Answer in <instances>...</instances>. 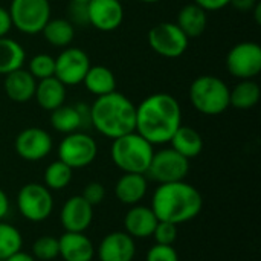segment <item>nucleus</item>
<instances>
[{
  "label": "nucleus",
  "mask_w": 261,
  "mask_h": 261,
  "mask_svg": "<svg viewBox=\"0 0 261 261\" xmlns=\"http://www.w3.org/2000/svg\"><path fill=\"white\" fill-rule=\"evenodd\" d=\"M182 125V107L170 93L148 95L136 106L135 132L151 145L168 144L176 130Z\"/></svg>",
  "instance_id": "1"
},
{
  "label": "nucleus",
  "mask_w": 261,
  "mask_h": 261,
  "mask_svg": "<svg viewBox=\"0 0 261 261\" xmlns=\"http://www.w3.org/2000/svg\"><path fill=\"white\" fill-rule=\"evenodd\" d=\"M150 208L161 222L182 225L200 214L203 197L196 187L185 180L159 184L153 193Z\"/></svg>",
  "instance_id": "2"
},
{
  "label": "nucleus",
  "mask_w": 261,
  "mask_h": 261,
  "mask_svg": "<svg viewBox=\"0 0 261 261\" xmlns=\"http://www.w3.org/2000/svg\"><path fill=\"white\" fill-rule=\"evenodd\" d=\"M90 115L92 128L112 141L135 132L136 106L121 92L96 96L90 106Z\"/></svg>",
  "instance_id": "3"
},
{
  "label": "nucleus",
  "mask_w": 261,
  "mask_h": 261,
  "mask_svg": "<svg viewBox=\"0 0 261 261\" xmlns=\"http://www.w3.org/2000/svg\"><path fill=\"white\" fill-rule=\"evenodd\" d=\"M153 154L154 145H151L136 132L113 139L110 147L112 162L122 173L145 174L150 167Z\"/></svg>",
  "instance_id": "4"
},
{
  "label": "nucleus",
  "mask_w": 261,
  "mask_h": 261,
  "mask_svg": "<svg viewBox=\"0 0 261 261\" xmlns=\"http://www.w3.org/2000/svg\"><path fill=\"white\" fill-rule=\"evenodd\" d=\"M191 106L205 116H219L225 113L229 106L228 84L214 75H200L190 86Z\"/></svg>",
  "instance_id": "5"
},
{
  "label": "nucleus",
  "mask_w": 261,
  "mask_h": 261,
  "mask_svg": "<svg viewBox=\"0 0 261 261\" xmlns=\"http://www.w3.org/2000/svg\"><path fill=\"white\" fill-rule=\"evenodd\" d=\"M12 28L26 35L41 34L50 20L49 0H11L8 8Z\"/></svg>",
  "instance_id": "6"
},
{
  "label": "nucleus",
  "mask_w": 261,
  "mask_h": 261,
  "mask_svg": "<svg viewBox=\"0 0 261 261\" xmlns=\"http://www.w3.org/2000/svg\"><path fill=\"white\" fill-rule=\"evenodd\" d=\"M17 208L23 219L32 223L44 222L54 211V196L43 184L31 182L23 185L17 194Z\"/></svg>",
  "instance_id": "7"
},
{
  "label": "nucleus",
  "mask_w": 261,
  "mask_h": 261,
  "mask_svg": "<svg viewBox=\"0 0 261 261\" xmlns=\"http://www.w3.org/2000/svg\"><path fill=\"white\" fill-rule=\"evenodd\" d=\"M98 154L96 141L86 132H73L64 135L58 145V159L72 170L89 167Z\"/></svg>",
  "instance_id": "8"
},
{
  "label": "nucleus",
  "mask_w": 261,
  "mask_h": 261,
  "mask_svg": "<svg viewBox=\"0 0 261 261\" xmlns=\"http://www.w3.org/2000/svg\"><path fill=\"white\" fill-rule=\"evenodd\" d=\"M147 40L151 50L164 58L182 57L190 44V38L173 21H161L154 24L148 31Z\"/></svg>",
  "instance_id": "9"
},
{
  "label": "nucleus",
  "mask_w": 261,
  "mask_h": 261,
  "mask_svg": "<svg viewBox=\"0 0 261 261\" xmlns=\"http://www.w3.org/2000/svg\"><path fill=\"white\" fill-rule=\"evenodd\" d=\"M188 173H190V159L184 158L182 154H179L170 147L154 151L145 176L158 184H170V182L185 180Z\"/></svg>",
  "instance_id": "10"
},
{
  "label": "nucleus",
  "mask_w": 261,
  "mask_h": 261,
  "mask_svg": "<svg viewBox=\"0 0 261 261\" xmlns=\"http://www.w3.org/2000/svg\"><path fill=\"white\" fill-rule=\"evenodd\" d=\"M226 69L237 80H254L261 72V46L255 41L234 44L226 55Z\"/></svg>",
  "instance_id": "11"
},
{
  "label": "nucleus",
  "mask_w": 261,
  "mask_h": 261,
  "mask_svg": "<svg viewBox=\"0 0 261 261\" xmlns=\"http://www.w3.org/2000/svg\"><path fill=\"white\" fill-rule=\"evenodd\" d=\"M89 55L80 47H64L58 57H55V78H58L66 87L83 83L89 67Z\"/></svg>",
  "instance_id": "12"
},
{
  "label": "nucleus",
  "mask_w": 261,
  "mask_h": 261,
  "mask_svg": "<svg viewBox=\"0 0 261 261\" xmlns=\"http://www.w3.org/2000/svg\"><path fill=\"white\" fill-rule=\"evenodd\" d=\"M52 136L40 127H28L21 130L14 141L15 153L28 162H38L52 151Z\"/></svg>",
  "instance_id": "13"
},
{
  "label": "nucleus",
  "mask_w": 261,
  "mask_h": 261,
  "mask_svg": "<svg viewBox=\"0 0 261 261\" xmlns=\"http://www.w3.org/2000/svg\"><path fill=\"white\" fill-rule=\"evenodd\" d=\"M89 26L112 32L124 21V6L121 0H89L87 2Z\"/></svg>",
  "instance_id": "14"
},
{
  "label": "nucleus",
  "mask_w": 261,
  "mask_h": 261,
  "mask_svg": "<svg viewBox=\"0 0 261 261\" xmlns=\"http://www.w3.org/2000/svg\"><path fill=\"white\" fill-rule=\"evenodd\" d=\"M93 222V206L83 196L69 197L60 211V223L67 232H86Z\"/></svg>",
  "instance_id": "15"
},
{
  "label": "nucleus",
  "mask_w": 261,
  "mask_h": 261,
  "mask_svg": "<svg viewBox=\"0 0 261 261\" xmlns=\"http://www.w3.org/2000/svg\"><path fill=\"white\" fill-rule=\"evenodd\" d=\"M95 255L99 261H133L136 242L125 231H113L99 242Z\"/></svg>",
  "instance_id": "16"
},
{
  "label": "nucleus",
  "mask_w": 261,
  "mask_h": 261,
  "mask_svg": "<svg viewBox=\"0 0 261 261\" xmlns=\"http://www.w3.org/2000/svg\"><path fill=\"white\" fill-rule=\"evenodd\" d=\"M159 219L150 206L133 205L124 217V231L135 240H144L153 236Z\"/></svg>",
  "instance_id": "17"
},
{
  "label": "nucleus",
  "mask_w": 261,
  "mask_h": 261,
  "mask_svg": "<svg viewBox=\"0 0 261 261\" xmlns=\"http://www.w3.org/2000/svg\"><path fill=\"white\" fill-rule=\"evenodd\" d=\"M60 257L64 261H92L95 246L84 232H67L58 237Z\"/></svg>",
  "instance_id": "18"
},
{
  "label": "nucleus",
  "mask_w": 261,
  "mask_h": 261,
  "mask_svg": "<svg viewBox=\"0 0 261 261\" xmlns=\"http://www.w3.org/2000/svg\"><path fill=\"white\" fill-rule=\"evenodd\" d=\"M37 87V80L29 73V70L20 67L8 75H5L3 90L6 96L17 104H24L34 99Z\"/></svg>",
  "instance_id": "19"
},
{
  "label": "nucleus",
  "mask_w": 261,
  "mask_h": 261,
  "mask_svg": "<svg viewBox=\"0 0 261 261\" xmlns=\"http://www.w3.org/2000/svg\"><path fill=\"white\" fill-rule=\"evenodd\" d=\"M148 191V177L139 173H124L116 185L115 194L122 205H138Z\"/></svg>",
  "instance_id": "20"
},
{
  "label": "nucleus",
  "mask_w": 261,
  "mask_h": 261,
  "mask_svg": "<svg viewBox=\"0 0 261 261\" xmlns=\"http://www.w3.org/2000/svg\"><path fill=\"white\" fill-rule=\"evenodd\" d=\"M34 99L37 104L47 112H52L64 104L66 101V86L55 76L37 81Z\"/></svg>",
  "instance_id": "21"
},
{
  "label": "nucleus",
  "mask_w": 261,
  "mask_h": 261,
  "mask_svg": "<svg viewBox=\"0 0 261 261\" xmlns=\"http://www.w3.org/2000/svg\"><path fill=\"white\" fill-rule=\"evenodd\" d=\"M176 24L188 38H197L206 29L208 12L196 3H188L179 11Z\"/></svg>",
  "instance_id": "22"
},
{
  "label": "nucleus",
  "mask_w": 261,
  "mask_h": 261,
  "mask_svg": "<svg viewBox=\"0 0 261 261\" xmlns=\"http://www.w3.org/2000/svg\"><path fill=\"white\" fill-rule=\"evenodd\" d=\"M168 144H171V148L187 159L197 158L203 150L202 135L196 128L187 125H180Z\"/></svg>",
  "instance_id": "23"
},
{
  "label": "nucleus",
  "mask_w": 261,
  "mask_h": 261,
  "mask_svg": "<svg viewBox=\"0 0 261 261\" xmlns=\"http://www.w3.org/2000/svg\"><path fill=\"white\" fill-rule=\"evenodd\" d=\"M83 84L89 93L95 96H102L116 90V76L109 67L96 64L89 67Z\"/></svg>",
  "instance_id": "24"
},
{
  "label": "nucleus",
  "mask_w": 261,
  "mask_h": 261,
  "mask_svg": "<svg viewBox=\"0 0 261 261\" xmlns=\"http://www.w3.org/2000/svg\"><path fill=\"white\" fill-rule=\"evenodd\" d=\"M261 90L255 80H240L229 89V106L239 110H249L258 104Z\"/></svg>",
  "instance_id": "25"
},
{
  "label": "nucleus",
  "mask_w": 261,
  "mask_h": 261,
  "mask_svg": "<svg viewBox=\"0 0 261 261\" xmlns=\"http://www.w3.org/2000/svg\"><path fill=\"white\" fill-rule=\"evenodd\" d=\"M26 60V52L23 46L6 37H0V75H8L20 67H23Z\"/></svg>",
  "instance_id": "26"
},
{
  "label": "nucleus",
  "mask_w": 261,
  "mask_h": 261,
  "mask_svg": "<svg viewBox=\"0 0 261 261\" xmlns=\"http://www.w3.org/2000/svg\"><path fill=\"white\" fill-rule=\"evenodd\" d=\"M44 40L54 47H67L73 41L75 26L67 18H50L41 31Z\"/></svg>",
  "instance_id": "27"
},
{
  "label": "nucleus",
  "mask_w": 261,
  "mask_h": 261,
  "mask_svg": "<svg viewBox=\"0 0 261 261\" xmlns=\"http://www.w3.org/2000/svg\"><path fill=\"white\" fill-rule=\"evenodd\" d=\"M50 125L55 132L69 135L73 132H81V119L78 110L73 106L63 104L50 112Z\"/></svg>",
  "instance_id": "28"
},
{
  "label": "nucleus",
  "mask_w": 261,
  "mask_h": 261,
  "mask_svg": "<svg viewBox=\"0 0 261 261\" xmlns=\"http://www.w3.org/2000/svg\"><path fill=\"white\" fill-rule=\"evenodd\" d=\"M73 170L60 159L50 162L44 170V187L50 191H61L72 182Z\"/></svg>",
  "instance_id": "29"
},
{
  "label": "nucleus",
  "mask_w": 261,
  "mask_h": 261,
  "mask_svg": "<svg viewBox=\"0 0 261 261\" xmlns=\"http://www.w3.org/2000/svg\"><path fill=\"white\" fill-rule=\"evenodd\" d=\"M23 237L21 232L11 223L0 222V261H5L12 254L21 251Z\"/></svg>",
  "instance_id": "30"
},
{
  "label": "nucleus",
  "mask_w": 261,
  "mask_h": 261,
  "mask_svg": "<svg viewBox=\"0 0 261 261\" xmlns=\"http://www.w3.org/2000/svg\"><path fill=\"white\" fill-rule=\"evenodd\" d=\"M32 257L40 261H50L60 257L58 239L52 236L38 237L32 245Z\"/></svg>",
  "instance_id": "31"
},
{
  "label": "nucleus",
  "mask_w": 261,
  "mask_h": 261,
  "mask_svg": "<svg viewBox=\"0 0 261 261\" xmlns=\"http://www.w3.org/2000/svg\"><path fill=\"white\" fill-rule=\"evenodd\" d=\"M29 73L37 80H46L55 75V57L49 54H37L29 60Z\"/></svg>",
  "instance_id": "32"
},
{
  "label": "nucleus",
  "mask_w": 261,
  "mask_h": 261,
  "mask_svg": "<svg viewBox=\"0 0 261 261\" xmlns=\"http://www.w3.org/2000/svg\"><path fill=\"white\" fill-rule=\"evenodd\" d=\"M151 237H154L156 243L159 245H174L177 240V225L159 220Z\"/></svg>",
  "instance_id": "33"
},
{
  "label": "nucleus",
  "mask_w": 261,
  "mask_h": 261,
  "mask_svg": "<svg viewBox=\"0 0 261 261\" xmlns=\"http://www.w3.org/2000/svg\"><path fill=\"white\" fill-rule=\"evenodd\" d=\"M145 261H179V255L173 245L156 243L147 251Z\"/></svg>",
  "instance_id": "34"
},
{
  "label": "nucleus",
  "mask_w": 261,
  "mask_h": 261,
  "mask_svg": "<svg viewBox=\"0 0 261 261\" xmlns=\"http://www.w3.org/2000/svg\"><path fill=\"white\" fill-rule=\"evenodd\" d=\"M73 26L86 28L89 26V14H87V3L70 2L69 5V18Z\"/></svg>",
  "instance_id": "35"
},
{
  "label": "nucleus",
  "mask_w": 261,
  "mask_h": 261,
  "mask_svg": "<svg viewBox=\"0 0 261 261\" xmlns=\"http://www.w3.org/2000/svg\"><path fill=\"white\" fill-rule=\"evenodd\" d=\"M83 199L86 202H89L92 206H96L99 205L104 199H106V188L102 184L99 182H90L84 187L83 190Z\"/></svg>",
  "instance_id": "36"
},
{
  "label": "nucleus",
  "mask_w": 261,
  "mask_h": 261,
  "mask_svg": "<svg viewBox=\"0 0 261 261\" xmlns=\"http://www.w3.org/2000/svg\"><path fill=\"white\" fill-rule=\"evenodd\" d=\"M80 119H81V132H86L92 128V115H90V106L86 102H78L75 104Z\"/></svg>",
  "instance_id": "37"
},
{
  "label": "nucleus",
  "mask_w": 261,
  "mask_h": 261,
  "mask_svg": "<svg viewBox=\"0 0 261 261\" xmlns=\"http://www.w3.org/2000/svg\"><path fill=\"white\" fill-rule=\"evenodd\" d=\"M193 3L199 5L206 12H214V11H220L226 6H229L231 0H193Z\"/></svg>",
  "instance_id": "38"
},
{
  "label": "nucleus",
  "mask_w": 261,
  "mask_h": 261,
  "mask_svg": "<svg viewBox=\"0 0 261 261\" xmlns=\"http://www.w3.org/2000/svg\"><path fill=\"white\" fill-rule=\"evenodd\" d=\"M12 28V21L9 17V11L0 6V37H6Z\"/></svg>",
  "instance_id": "39"
},
{
  "label": "nucleus",
  "mask_w": 261,
  "mask_h": 261,
  "mask_svg": "<svg viewBox=\"0 0 261 261\" xmlns=\"http://www.w3.org/2000/svg\"><path fill=\"white\" fill-rule=\"evenodd\" d=\"M255 3H257V0H231L229 5L234 6L240 12H249L254 9Z\"/></svg>",
  "instance_id": "40"
},
{
  "label": "nucleus",
  "mask_w": 261,
  "mask_h": 261,
  "mask_svg": "<svg viewBox=\"0 0 261 261\" xmlns=\"http://www.w3.org/2000/svg\"><path fill=\"white\" fill-rule=\"evenodd\" d=\"M9 208H11V202L6 196V193L0 188V222L5 220V217L8 216Z\"/></svg>",
  "instance_id": "41"
},
{
  "label": "nucleus",
  "mask_w": 261,
  "mask_h": 261,
  "mask_svg": "<svg viewBox=\"0 0 261 261\" xmlns=\"http://www.w3.org/2000/svg\"><path fill=\"white\" fill-rule=\"evenodd\" d=\"M5 261H35V258L32 257V254H28L24 251H18V252L12 254L11 257H8Z\"/></svg>",
  "instance_id": "42"
},
{
  "label": "nucleus",
  "mask_w": 261,
  "mask_h": 261,
  "mask_svg": "<svg viewBox=\"0 0 261 261\" xmlns=\"http://www.w3.org/2000/svg\"><path fill=\"white\" fill-rule=\"evenodd\" d=\"M252 14H254L255 23L261 24V3L260 2H257V3H255V6H254V9H252Z\"/></svg>",
  "instance_id": "43"
},
{
  "label": "nucleus",
  "mask_w": 261,
  "mask_h": 261,
  "mask_svg": "<svg viewBox=\"0 0 261 261\" xmlns=\"http://www.w3.org/2000/svg\"><path fill=\"white\" fill-rule=\"evenodd\" d=\"M139 2H142V3H159L161 0H139Z\"/></svg>",
  "instance_id": "44"
},
{
  "label": "nucleus",
  "mask_w": 261,
  "mask_h": 261,
  "mask_svg": "<svg viewBox=\"0 0 261 261\" xmlns=\"http://www.w3.org/2000/svg\"><path fill=\"white\" fill-rule=\"evenodd\" d=\"M70 2H80V3H87L89 0H70Z\"/></svg>",
  "instance_id": "45"
},
{
  "label": "nucleus",
  "mask_w": 261,
  "mask_h": 261,
  "mask_svg": "<svg viewBox=\"0 0 261 261\" xmlns=\"http://www.w3.org/2000/svg\"><path fill=\"white\" fill-rule=\"evenodd\" d=\"M121 2H122V0H121Z\"/></svg>",
  "instance_id": "46"
}]
</instances>
